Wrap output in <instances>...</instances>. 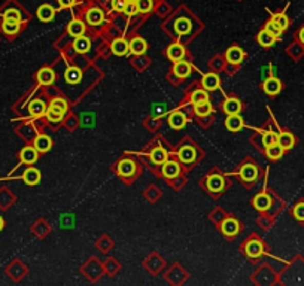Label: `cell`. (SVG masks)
<instances>
[{
  "label": "cell",
  "mask_w": 304,
  "mask_h": 286,
  "mask_svg": "<svg viewBox=\"0 0 304 286\" xmlns=\"http://www.w3.org/2000/svg\"><path fill=\"white\" fill-rule=\"evenodd\" d=\"M272 19H273L274 23H277L279 26H280V29L285 32L287 29H288L289 26V18L287 16V14L285 12H279V14H274L273 16H272Z\"/></svg>",
  "instance_id": "obj_39"
},
{
  "label": "cell",
  "mask_w": 304,
  "mask_h": 286,
  "mask_svg": "<svg viewBox=\"0 0 304 286\" xmlns=\"http://www.w3.org/2000/svg\"><path fill=\"white\" fill-rule=\"evenodd\" d=\"M168 124H170V127L175 128V130H181L186 124V116L183 115L182 112H173L170 115V118H168Z\"/></svg>",
  "instance_id": "obj_17"
},
{
  "label": "cell",
  "mask_w": 304,
  "mask_h": 286,
  "mask_svg": "<svg viewBox=\"0 0 304 286\" xmlns=\"http://www.w3.org/2000/svg\"><path fill=\"white\" fill-rule=\"evenodd\" d=\"M8 195H9V191L6 190V188H2L0 190V209H8V207L11 206V203L6 198Z\"/></svg>",
  "instance_id": "obj_45"
},
{
  "label": "cell",
  "mask_w": 304,
  "mask_h": 286,
  "mask_svg": "<svg viewBox=\"0 0 304 286\" xmlns=\"http://www.w3.org/2000/svg\"><path fill=\"white\" fill-rule=\"evenodd\" d=\"M264 29H265L269 33H272L276 39H277V37H280V36H282V33H283V30L280 29V26H279L277 23H274L273 19H269V21L265 23Z\"/></svg>",
  "instance_id": "obj_36"
},
{
  "label": "cell",
  "mask_w": 304,
  "mask_h": 286,
  "mask_svg": "<svg viewBox=\"0 0 304 286\" xmlns=\"http://www.w3.org/2000/svg\"><path fill=\"white\" fill-rule=\"evenodd\" d=\"M283 152H285V149L279 143H273L265 148V155L270 159H279L280 157H283Z\"/></svg>",
  "instance_id": "obj_31"
},
{
  "label": "cell",
  "mask_w": 304,
  "mask_h": 286,
  "mask_svg": "<svg viewBox=\"0 0 304 286\" xmlns=\"http://www.w3.org/2000/svg\"><path fill=\"white\" fill-rule=\"evenodd\" d=\"M282 90V84L277 78H269L264 82V91L269 95H277Z\"/></svg>",
  "instance_id": "obj_16"
},
{
  "label": "cell",
  "mask_w": 304,
  "mask_h": 286,
  "mask_svg": "<svg viewBox=\"0 0 304 286\" xmlns=\"http://www.w3.org/2000/svg\"><path fill=\"white\" fill-rule=\"evenodd\" d=\"M246 255L251 256V258H258L264 252V248H262V243L259 240H251L248 244H246Z\"/></svg>",
  "instance_id": "obj_12"
},
{
  "label": "cell",
  "mask_w": 304,
  "mask_h": 286,
  "mask_svg": "<svg viewBox=\"0 0 304 286\" xmlns=\"http://www.w3.org/2000/svg\"><path fill=\"white\" fill-rule=\"evenodd\" d=\"M257 40H258V44L261 45V47L269 48V47H273L274 42H276V37H274L272 33H269L265 29H264V30H261V32L258 33Z\"/></svg>",
  "instance_id": "obj_25"
},
{
  "label": "cell",
  "mask_w": 304,
  "mask_h": 286,
  "mask_svg": "<svg viewBox=\"0 0 304 286\" xmlns=\"http://www.w3.org/2000/svg\"><path fill=\"white\" fill-rule=\"evenodd\" d=\"M221 231H222V234L227 236V237H234V236H237L239 231H240V223L237 222L236 219H233V218H228V219H225V221L222 222V225H221Z\"/></svg>",
  "instance_id": "obj_3"
},
{
  "label": "cell",
  "mask_w": 304,
  "mask_h": 286,
  "mask_svg": "<svg viewBox=\"0 0 304 286\" xmlns=\"http://www.w3.org/2000/svg\"><path fill=\"white\" fill-rule=\"evenodd\" d=\"M194 112H196V115H197V116H200V118H204V116H207V115L212 112V105H211L209 101L194 105Z\"/></svg>",
  "instance_id": "obj_35"
},
{
  "label": "cell",
  "mask_w": 304,
  "mask_h": 286,
  "mask_svg": "<svg viewBox=\"0 0 304 286\" xmlns=\"http://www.w3.org/2000/svg\"><path fill=\"white\" fill-rule=\"evenodd\" d=\"M27 109H29V113H30L31 116H34V118H37V116H42V115H45L46 113V105L42 101V100H39V98H34V100H31L30 103H29V106H27Z\"/></svg>",
  "instance_id": "obj_5"
},
{
  "label": "cell",
  "mask_w": 304,
  "mask_h": 286,
  "mask_svg": "<svg viewBox=\"0 0 304 286\" xmlns=\"http://www.w3.org/2000/svg\"><path fill=\"white\" fill-rule=\"evenodd\" d=\"M51 106H52V108H55V109H59V111L61 112L67 111V101H66L64 98H60V97L54 98V100L51 101Z\"/></svg>",
  "instance_id": "obj_44"
},
{
  "label": "cell",
  "mask_w": 304,
  "mask_h": 286,
  "mask_svg": "<svg viewBox=\"0 0 304 286\" xmlns=\"http://www.w3.org/2000/svg\"><path fill=\"white\" fill-rule=\"evenodd\" d=\"M46 118H48V121H51V122H59L63 119V115H64V112L59 111V109H55V108H52V106H49L48 109H46Z\"/></svg>",
  "instance_id": "obj_37"
},
{
  "label": "cell",
  "mask_w": 304,
  "mask_h": 286,
  "mask_svg": "<svg viewBox=\"0 0 304 286\" xmlns=\"http://www.w3.org/2000/svg\"><path fill=\"white\" fill-rule=\"evenodd\" d=\"M64 78L69 84H78L81 78H82V73L78 67H69L66 72H64Z\"/></svg>",
  "instance_id": "obj_34"
},
{
  "label": "cell",
  "mask_w": 304,
  "mask_h": 286,
  "mask_svg": "<svg viewBox=\"0 0 304 286\" xmlns=\"http://www.w3.org/2000/svg\"><path fill=\"white\" fill-rule=\"evenodd\" d=\"M33 146L36 148V151H37V152L45 154V152H48V151L51 149V146H52V140H51L46 134H39V136L34 139Z\"/></svg>",
  "instance_id": "obj_7"
},
{
  "label": "cell",
  "mask_w": 304,
  "mask_h": 286,
  "mask_svg": "<svg viewBox=\"0 0 304 286\" xmlns=\"http://www.w3.org/2000/svg\"><path fill=\"white\" fill-rule=\"evenodd\" d=\"M179 159L185 164H191L196 159V149L193 146H182L179 151Z\"/></svg>",
  "instance_id": "obj_23"
},
{
  "label": "cell",
  "mask_w": 304,
  "mask_h": 286,
  "mask_svg": "<svg viewBox=\"0 0 304 286\" xmlns=\"http://www.w3.org/2000/svg\"><path fill=\"white\" fill-rule=\"evenodd\" d=\"M175 30L179 34H188L191 32V21L188 18H178L175 23Z\"/></svg>",
  "instance_id": "obj_33"
},
{
  "label": "cell",
  "mask_w": 304,
  "mask_h": 286,
  "mask_svg": "<svg viewBox=\"0 0 304 286\" xmlns=\"http://www.w3.org/2000/svg\"><path fill=\"white\" fill-rule=\"evenodd\" d=\"M179 173H181V167L176 161H166L163 164V175L168 179H173V177L179 176Z\"/></svg>",
  "instance_id": "obj_14"
},
{
  "label": "cell",
  "mask_w": 304,
  "mask_h": 286,
  "mask_svg": "<svg viewBox=\"0 0 304 286\" xmlns=\"http://www.w3.org/2000/svg\"><path fill=\"white\" fill-rule=\"evenodd\" d=\"M23 180L27 183V185H37L39 182H41V172L37 170V169H34V167H29V169H26L24 170V173H23Z\"/></svg>",
  "instance_id": "obj_8"
},
{
  "label": "cell",
  "mask_w": 304,
  "mask_h": 286,
  "mask_svg": "<svg viewBox=\"0 0 304 286\" xmlns=\"http://www.w3.org/2000/svg\"><path fill=\"white\" fill-rule=\"evenodd\" d=\"M201 85H203L204 90H207V91H215V90H218V88H219V78H218V75H215V73H206V75L203 76Z\"/></svg>",
  "instance_id": "obj_13"
},
{
  "label": "cell",
  "mask_w": 304,
  "mask_h": 286,
  "mask_svg": "<svg viewBox=\"0 0 304 286\" xmlns=\"http://www.w3.org/2000/svg\"><path fill=\"white\" fill-rule=\"evenodd\" d=\"M103 19H105V15H103V12H102L99 8H91V9L87 12V21H88L91 26L102 24Z\"/></svg>",
  "instance_id": "obj_30"
},
{
  "label": "cell",
  "mask_w": 304,
  "mask_h": 286,
  "mask_svg": "<svg viewBox=\"0 0 304 286\" xmlns=\"http://www.w3.org/2000/svg\"><path fill=\"white\" fill-rule=\"evenodd\" d=\"M272 205V200L267 194H258L255 198H254V207L259 210V212H264L267 210L269 207Z\"/></svg>",
  "instance_id": "obj_24"
},
{
  "label": "cell",
  "mask_w": 304,
  "mask_h": 286,
  "mask_svg": "<svg viewBox=\"0 0 304 286\" xmlns=\"http://www.w3.org/2000/svg\"><path fill=\"white\" fill-rule=\"evenodd\" d=\"M151 161L154 162V164H157V166L164 164V162L167 161V151H166L164 148H161V146H158V148L152 149Z\"/></svg>",
  "instance_id": "obj_21"
},
{
  "label": "cell",
  "mask_w": 304,
  "mask_h": 286,
  "mask_svg": "<svg viewBox=\"0 0 304 286\" xmlns=\"http://www.w3.org/2000/svg\"><path fill=\"white\" fill-rule=\"evenodd\" d=\"M294 216L298 221H304V203H300V205L294 207Z\"/></svg>",
  "instance_id": "obj_47"
},
{
  "label": "cell",
  "mask_w": 304,
  "mask_h": 286,
  "mask_svg": "<svg viewBox=\"0 0 304 286\" xmlns=\"http://www.w3.org/2000/svg\"><path fill=\"white\" fill-rule=\"evenodd\" d=\"M225 57H227V62H230L231 64H239L242 60H243L244 54H243V51H242L239 47H231V48H228Z\"/></svg>",
  "instance_id": "obj_20"
},
{
  "label": "cell",
  "mask_w": 304,
  "mask_h": 286,
  "mask_svg": "<svg viewBox=\"0 0 304 286\" xmlns=\"http://www.w3.org/2000/svg\"><path fill=\"white\" fill-rule=\"evenodd\" d=\"M110 3H112L113 11H117V12H122V11H124V8H125V5H127V0H110Z\"/></svg>",
  "instance_id": "obj_46"
},
{
  "label": "cell",
  "mask_w": 304,
  "mask_h": 286,
  "mask_svg": "<svg viewBox=\"0 0 304 286\" xmlns=\"http://www.w3.org/2000/svg\"><path fill=\"white\" fill-rule=\"evenodd\" d=\"M135 170H136V166L131 159H122L118 164V173L122 177H130V176L135 175Z\"/></svg>",
  "instance_id": "obj_11"
},
{
  "label": "cell",
  "mask_w": 304,
  "mask_h": 286,
  "mask_svg": "<svg viewBox=\"0 0 304 286\" xmlns=\"http://www.w3.org/2000/svg\"><path fill=\"white\" fill-rule=\"evenodd\" d=\"M173 73L179 78H186L191 75V66L188 62H183V60H179L176 62L175 66H173Z\"/></svg>",
  "instance_id": "obj_18"
},
{
  "label": "cell",
  "mask_w": 304,
  "mask_h": 286,
  "mask_svg": "<svg viewBox=\"0 0 304 286\" xmlns=\"http://www.w3.org/2000/svg\"><path fill=\"white\" fill-rule=\"evenodd\" d=\"M3 228H5V219H3V218L0 216V231H2Z\"/></svg>",
  "instance_id": "obj_50"
},
{
  "label": "cell",
  "mask_w": 304,
  "mask_h": 286,
  "mask_svg": "<svg viewBox=\"0 0 304 286\" xmlns=\"http://www.w3.org/2000/svg\"><path fill=\"white\" fill-rule=\"evenodd\" d=\"M277 143L287 151V149H291L292 146H294V143H295V139H294V136L288 133V131H283V133H280L279 136H277Z\"/></svg>",
  "instance_id": "obj_32"
},
{
  "label": "cell",
  "mask_w": 304,
  "mask_h": 286,
  "mask_svg": "<svg viewBox=\"0 0 304 286\" xmlns=\"http://www.w3.org/2000/svg\"><path fill=\"white\" fill-rule=\"evenodd\" d=\"M0 32L3 33L8 37H14L18 33L21 32V21H15V19H6L3 18L0 23Z\"/></svg>",
  "instance_id": "obj_1"
},
{
  "label": "cell",
  "mask_w": 304,
  "mask_h": 286,
  "mask_svg": "<svg viewBox=\"0 0 304 286\" xmlns=\"http://www.w3.org/2000/svg\"><path fill=\"white\" fill-rule=\"evenodd\" d=\"M139 14H148L154 8V0H137L136 2Z\"/></svg>",
  "instance_id": "obj_40"
},
{
  "label": "cell",
  "mask_w": 304,
  "mask_h": 286,
  "mask_svg": "<svg viewBox=\"0 0 304 286\" xmlns=\"http://www.w3.org/2000/svg\"><path fill=\"white\" fill-rule=\"evenodd\" d=\"M257 176H258V170L254 164H246L240 170V177L244 182H254L257 179Z\"/></svg>",
  "instance_id": "obj_19"
},
{
  "label": "cell",
  "mask_w": 304,
  "mask_h": 286,
  "mask_svg": "<svg viewBox=\"0 0 304 286\" xmlns=\"http://www.w3.org/2000/svg\"><path fill=\"white\" fill-rule=\"evenodd\" d=\"M128 51H130V49H128V44H127L125 39H115V40L112 42V52H113L115 55L122 57V55H125Z\"/></svg>",
  "instance_id": "obj_28"
},
{
  "label": "cell",
  "mask_w": 304,
  "mask_h": 286,
  "mask_svg": "<svg viewBox=\"0 0 304 286\" xmlns=\"http://www.w3.org/2000/svg\"><path fill=\"white\" fill-rule=\"evenodd\" d=\"M127 2H137V0H127Z\"/></svg>",
  "instance_id": "obj_51"
},
{
  "label": "cell",
  "mask_w": 304,
  "mask_h": 286,
  "mask_svg": "<svg viewBox=\"0 0 304 286\" xmlns=\"http://www.w3.org/2000/svg\"><path fill=\"white\" fill-rule=\"evenodd\" d=\"M224 185H225V182H224V179L221 176L213 175L207 179V188H209L211 192H219V191H222L224 190Z\"/></svg>",
  "instance_id": "obj_29"
},
{
  "label": "cell",
  "mask_w": 304,
  "mask_h": 286,
  "mask_svg": "<svg viewBox=\"0 0 304 286\" xmlns=\"http://www.w3.org/2000/svg\"><path fill=\"white\" fill-rule=\"evenodd\" d=\"M225 127H227L228 131L231 133H236L239 130H242L243 127V119L242 116L237 113V115H228L227 119H225Z\"/></svg>",
  "instance_id": "obj_9"
},
{
  "label": "cell",
  "mask_w": 304,
  "mask_h": 286,
  "mask_svg": "<svg viewBox=\"0 0 304 286\" xmlns=\"http://www.w3.org/2000/svg\"><path fill=\"white\" fill-rule=\"evenodd\" d=\"M298 37H300V40L304 44V27L300 30V33H298Z\"/></svg>",
  "instance_id": "obj_49"
},
{
  "label": "cell",
  "mask_w": 304,
  "mask_h": 286,
  "mask_svg": "<svg viewBox=\"0 0 304 286\" xmlns=\"http://www.w3.org/2000/svg\"><path fill=\"white\" fill-rule=\"evenodd\" d=\"M54 79H55V73L48 67H44L37 72V82L42 85H49L54 82Z\"/></svg>",
  "instance_id": "obj_22"
},
{
  "label": "cell",
  "mask_w": 304,
  "mask_h": 286,
  "mask_svg": "<svg viewBox=\"0 0 304 286\" xmlns=\"http://www.w3.org/2000/svg\"><path fill=\"white\" fill-rule=\"evenodd\" d=\"M191 101L194 105H198V103H204V101H209V94L204 91V90H197L191 94Z\"/></svg>",
  "instance_id": "obj_41"
},
{
  "label": "cell",
  "mask_w": 304,
  "mask_h": 286,
  "mask_svg": "<svg viewBox=\"0 0 304 286\" xmlns=\"http://www.w3.org/2000/svg\"><path fill=\"white\" fill-rule=\"evenodd\" d=\"M273 143H277V134L273 133V131L264 133V136H262V145L267 148V146H270V145H273Z\"/></svg>",
  "instance_id": "obj_42"
},
{
  "label": "cell",
  "mask_w": 304,
  "mask_h": 286,
  "mask_svg": "<svg viewBox=\"0 0 304 286\" xmlns=\"http://www.w3.org/2000/svg\"><path fill=\"white\" fill-rule=\"evenodd\" d=\"M0 15L6 19H15V21H23V15H21V11H18L16 8H9V9H5Z\"/></svg>",
  "instance_id": "obj_38"
},
{
  "label": "cell",
  "mask_w": 304,
  "mask_h": 286,
  "mask_svg": "<svg viewBox=\"0 0 304 286\" xmlns=\"http://www.w3.org/2000/svg\"><path fill=\"white\" fill-rule=\"evenodd\" d=\"M37 18L42 21V23H49V21H52L54 19V16H55V9L51 6V5H41L39 8H37Z\"/></svg>",
  "instance_id": "obj_6"
},
{
  "label": "cell",
  "mask_w": 304,
  "mask_h": 286,
  "mask_svg": "<svg viewBox=\"0 0 304 286\" xmlns=\"http://www.w3.org/2000/svg\"><path fill=\"white\" fill-rule=\"evenodd\" d=\"M60 8H72L76 3V0H57Z\"/></svg>",
  "instance_id": "obj_48"
},
{
  "label": "cell",
  "mask_w": 304,
  "mask_h": 286,
  "mask_svg": "<svg viewBox=\"0 0 304 286\" xmlns=\"http://www.w3.org/2000/svg\"><path fill=\"white\" fill-rule=\"evenodd\" d=\"M67 30H69V34L73 36V37L84 36V33H85V24H84L81 19H73V21L69 24Z\"/></svg>",
  "instance_id": "obj_27"
},
{
  "label": "cell",
  "mask_w": 304,
  "mask_h": 286,
  "mask_svg": "<svg viewBox=\"0 0 304 286\" xmlns=\"http://www.w3.org/2000/svg\"><path fill=\"white\" fill-rule=\"evenodd\" d=\"M37 158H39V152L36 151L34 146H26V148H23L21 152H20V159H21V162H24V164H27V166L34 164V162L37 161Z\"/></svg>",
  "instance_id": "obj_2"
},
{
  "label": "cell",
  "mask_w": 304,
  "mask_h": 286,
  "mask_svg": "<svg viewBox=\"0 0 304 286\" xmlns=\"http://www.w3.org/2000/svg\"><path fill=\"white\" fill-rule=\"evenodd\" d=\"M73 48H75L78 52L81 54H85L90 51L91 48V40L85 36H79V37H75V42H73Z\"/></svg>",
  "instance_id": "obj_26"
},
{
  "label": "cell",
  "mask_w": 304,
  "mask_h": 286,
  "mask_svg": "<svg viewBox=\"0 0 304 286\" xmlns=\"http://www.w3.org/2000/svg\"><path fill=\"white\" fill-rule=\"evenodd\" d=\"M222 111L225 112L227 115H237V113H240V111H242V103H240L239 98L230 97V98L225 100V103L222 106Z\"/></svg>",
  "instance_id": "obj_4"
},
{
  "label": "cell",
  "mask_w": 304,
  "mask_h": 286,
  "mask_svg": "<svg viewBox=\"0 0 304 286\" xmlns=\"http://www.w3.org/2000/svg\"><path fill=\"white\" fill-rule=\"evenodd\" d=\"M122 14H125V15H128V16L137 15V14H139V9H137L136 2H127V5H125V8H124Z\"/></svg>",
  "instance_id": "obj_43"
},
{
  "label": "cell",
  "mask_w": 304,
  "mask_h": 286,
  "mask_svg": "<svg viewBox=\"0 0 304 286\" xmlns=\"http://www.w3.org/2000/svg\"><path fill=\"white\" fill-rule=\"evenodd\" d=\"M146 42H145V39H142V37H133L131 40H130V44H128V49H130V52H133L135 55H142V54H145L146 52Z\"/></svg>",
  "instance_id": "obj_10"
},
{
  "label": "cell",
  "mask_w": 304,
  "mask_h": 286,
  "mask_svg": "<svg viewBox=\"0 0 304 286\" xmlns=\"http://www.w3.org/2000/svg\"><path fill=\"white\" fill-rule=\"evenodd\" d=\"M167 57L172 60V62H179V60H183L185 57V48L179 44H173L170 45L167 49Z\"/></svg>",
  "instance_id": "obj_15"
}]
</instances>
